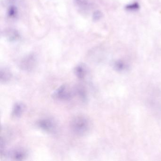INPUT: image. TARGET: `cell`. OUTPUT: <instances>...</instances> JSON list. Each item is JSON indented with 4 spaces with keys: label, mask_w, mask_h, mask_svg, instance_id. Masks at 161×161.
<instances>
[{
    "label": "cell",
    "mask_w": 161,
    "mask_h": 161,
    "mask_svg": "<svg viewBox=\"0 0 161 161\" xmlns=\"http://www.w3.org/2000/svg\"><path fill=\"white\" fill-rule=\"evenodd\" d=\"M103 13L100 11H95L93 15V19L95 21H97L101 20V18L103 17Z\"/></svg>",
    "instance_id": "cell-11"
},
{
    "label": "cell",
    "mask_w": 161,
    "mask_h": 161,
    "mask_svg": "<svg viewBox=\"0 0 161 161\" xmlns=\"http://www.w3.org/2000/svg\"><path fill=\"white\" fill-rule=\"evenodd\" d=\"M11 77V73L7 70H1L0 73V78L1 82H6L10 80Z\"/></svg>",
    "instance_id": "cell-7"
},
{
    "label": "cell",
    "mask_w": 161,
    "mask_h": 161,
    "mask_svg": "<svg viewBox=\"0 0 161 161\" xmlns=\"http://www.w3.org/2000/svg\"><path fill=\"white\" fill-rule=\"evenodd\" d=\"M75 73L79 79H82L86 75V70L82 65H79L75 69Z\"/></svg>",
    "instance_id": "cell-8"
},
{
    "label": "cell",
    "mask_w": 161,
    "mask_h": 161,
    "mask_svg": "<svg viewBox=\"0 0 161 161\" xmlns=\"http://www.w3.org/2000/svg\"><path fill=\"white\" fill-rule=\"evenodd\" d=\"M70 127L75 134L80 136L84 135L90 129V122L89 120L84 116H76L71 120Z\"/></svg>",
    "instance_id": "cell-1"
},
{
    "label": "cell",
    "mask_w": 161,
    "mask_h": 161,
    "mask_svg": "<svg viewBox=\"0 0 161 161\" xmlns=\"http://www.w3.org/2000/svg\"><path fill=\"white\" fill-rule=\"evenodd\" d=\"M140 8V6L139 3L137 2H134L132 4H129L125 6V9L129 11H136L139 10Z\"/></svg>",
    "instance_id": "cell-9"
},
{
    "label": "cell",
    "mask_w": 161,
    "mask_h": 161,
    "mask_svg": "<svg viewBox=\"0 0 161 161\" xmlns=\"http://www.w3.org/2000/svg\"><path fill=\"white\" fill-rule=\"evenodd\" d=\"M72 96L70 87L66 84L62 85L53 93V97L60 100H68Z\"/></svg>",
    "instance_id": "cell-2"
},
{
    "label": "cell",
    "mask_w": 161,
    "mask_h": 161,
    "mask_svg": "<svg viewBox=\"0 0 161 161\" xmlns=\"http://www.w3.org/2000/svg\"><path fill=\"white\" fill-rule=\"evenodd\" d=\"M115 67L117 70L120 71L124 70L126 68L125 63L122 60L116 61L115 63Z\"/></svg>",
    "instance_id": "cell-10"
},
{
    "label": "cell",
    "mask_w": 161,
    "mask_h": 161,
    "mask_svg": "<svg viewBox=\"0 0 161 161\" xmlns=\"http://www.w3.org/2000/svg\"><path fill=\"white\" fill-rule=\"evenodd\" d=\"M17 13V9L14 6H11L9 8L8 10V15L9 16L13 17H15Z\"/></svg>",
    "instance_id": "cell-13"
},
{
    "label": "cell",
    "mask_w": 161,
    "mask_h": 161,
    "mask_svg": "<svg viewBox=\"0 0 161 161\" xmlns=\"http://www.w3.org/2000/svg\"><path fill=\"white\" fill-rule=\"evenodd\" d=\"M38 127L44 131L53 133L56 130V124L53 121L50 119H43L38 122Z\"/></svg>",
    "instance_id": "cell-3"
},
{
    "label": "cell",
    "mask_w": 161,
    "mask_h": 161,
    "mask_svg": "<svg viewBox=\"0 0 161 161\" xmlns=\"http://www.w3.org/2000/svg\"><path fill=\"white\" fill-rule=\"evenodd\" d=\"M76 4L79 5V7H85V6H87L89 4L87 0H74Z\"/></svg>",
    "instance_id": "cell-12"
},
{
    "label": "cell",
    "mask_w": 161,
    "mask_h": 161,
    "mask_svg": "<svg viewBox=\"0 0 161 161\" xmlns=\"http://www.w3.org/2000/svg\"><path fill=\"white\" fill-rule=\"evenodd\" d=\"M27 153L25 150L21 149H16L13 152L11 153V157L14 160L17 161H21L23 160L26 157Z\"/></svg>",
    "instance_id": "cell-5"
},
{
    "label": "cell",
    "mask_w": 161,
    "mask_h": 161,
    "mask_svg": "<svg viewBox=\"0 0 161 161\" xmlns=\"http://www.w3.org/2000/svg\"><path fill=\"white\" fill-rule=\"evenodd\" d=\"M35 65V59L34 57L30 56L21 63V67L25 70H31Z\"/></svg>",
    "instance_id": "cell-4"
},
{
    "label": "cell",
    "mask_w": 161,
    "mask_h": 161,
    "mask_svg": "<svg viewBox=\"0 0 161 161\" xmlns=\"http://www.w3.org/2000/svg\"><path fill=\"white\" fill-rule=\"evenodd\" d=\"M24 109V105L20 103H15L13 107L12 115L14 117H19L22 115Z\"/></svg>",
    "instance_id": "cell-6"
}]
</instances>
